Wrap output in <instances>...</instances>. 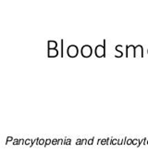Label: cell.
Masks as SVG:
<instances>
[{"mask_svg":"<svg viewBox=\"0 0 148 167\" xmlns=\"http://www.w3.org/2000/svg\"><path fill=\"white\" fill-rule=\"evenodd\" d=\"M92 54V48L90 46H88V45H85L82 46L81 48V55L83 56L84 58H89L91 56Z\"/></svg>","mask_w":148,"mask_h":167,"instance_id":"6da1fadb","label":"cell"},{"mask_svg":"<svg viewBox=\"0 0 148 167\" xmlns=\"http://www.w3.org/2000/svg\"><path fill=\"white\" fill-rule=\"evenodd\" d=\"M67 52H68V55L70 56V58H75L76 56L78 55L79 50H78V47L76 46H70L68 47V51Z\"/></svg>","mask_w":148,"mask_h":167,"instance_id":"7a4b0ae2","label":"cell"},{"mask_svg":"<svg viewBox=\"0 0 148 167\" xmlns=\"http://www.w3.org/2000/svg\"><path fill=\"white\" fill-rule=\"evenodd\" d=\"M96 57H98V58L105 57V46H101V45H98L96 47Z\"/></svg>","mask_w":148,"mask_h":167,"instance_id":"3957f363","label":"cell"},{"mask_svg":"<svg viewBox=\"0 0 148 167\" xmlns=\"http://www.w3.org/2000/svg\"><path fill=\"white\" fill-rule=\"evenodd\" d=\"M57 55H58V51H57L56 48H55V49H48V57L55 58V57H56Z\"/></svg>","mask_w":148,"mask_h":167,"instance_id":"277c9868","label":"cell"},{"mask_svg":"<svg viewBox=\"0 0 148 167\" xmlns=\"http://www.w3.org/2000/svg\"><path fill=\"white\" fill-rule=\"evenodd\" d=\"M56 47V43L55 41H48V48L55 49Z\"/></svg>","mask_w":148,"mask_h":167,"instance_id":"5b68a950","label":"cell"},{"mask_svg":"<svg viewBox=\"0 0 148 167\" xmlns=\"http://www.w3.org/2000/svg\"><path fill=\"white\" fill-rule=\"evenodd\" d=\"M131 53L133 54V46H128V49H127V56H130Z\"/></svg>","mask_w":148,"mask_h":167,"instance_id":"8992f818","label":"cell"},{"mask_svg":"<svg viewBox=\"0 0 148 167\" xmlns=\"http://www.w3.org/2000/svg\"><path fill=\"white\" fill-rule=\"evenodd\" d=\"M26 144H29V145H32V141H31V140H26Z\"/></svg>","mask_w":148,"mask_h":167,"instance_id":"52a82bcc","label":"cell"},{"mask_svg":"<svg viewBox=\"0 0 148 167\" xmlns=\"http://www.w3.org/2000/svg\"><path fill=\"white\" fill-rule=\"evenodd\" d=\"M51 142V140H50V139H47V140L45 141V144H49Z\"/></svg>","mask_w":148,"mask_h":167,"instance_id":"ba28073f","label":"cell"}]
</instances>
